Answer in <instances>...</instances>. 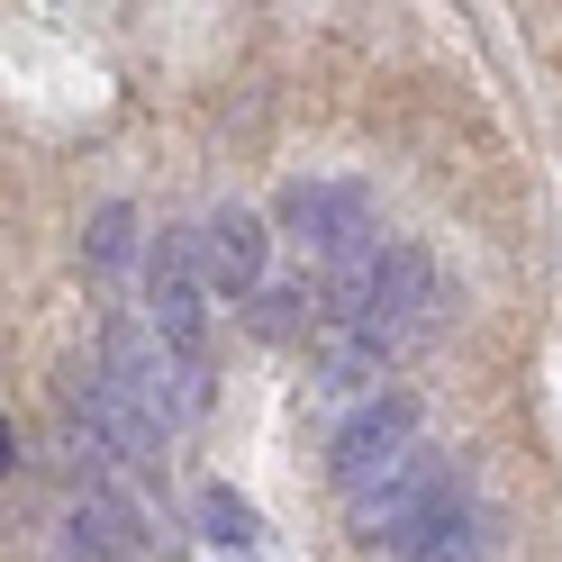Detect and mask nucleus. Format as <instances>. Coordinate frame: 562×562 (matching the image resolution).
Returning a JSON list of instances; mask_svg holds the SVG:
<instances>
[{
	"mask_svg": "<svg viewBox=\"0 0 562 562\" xmlns=\"http://www.w3.org/2000/svg\"><path fill=\"white\" fill-rule=\"evenodd\" d=\"M146 291H155V336L172 345L182 363H200V345H209V245L191 227H164L155 236V255H146Z\"/></svg>",
	"mask_w": 562,
	"mask_h": 562,
	"instance_id": "nucleus-1",
	"label": "nucleus"
},
{
	"mask_svg": "<svg viewBox=\"0 0 562 562\" xmlns=\"http://www.w3.org/2000/svg\"><path fill=\"white\" fill-rule=\"evenodd\" d=\"M445 490H453L445 453H436V445H408L391 472H372L363 490H345V508H355V536H363V544H400L408 526L445 499Z\"/></svg>",
	"mask_w": 562,
	"mask_h": 562,
	"instance_id": "nucleus-2",
	"label": "nucleus"
},
{
	"mask_svg": "<svg viewBox=\"0 0 562 562\" xmlns=\"http://www.w3.org/2000/svg\"><path fill=\"white\" fill-rule=\"evenodd\" d=\"M281 236L291 245H308L318 263H355V255H372V191L363 182H291L281 191Z\"/></svg>",
	"mask_w": 562,
	"mask_h": 562,
	"instance_id": "nucleus-3",
	"label": "nucleus"
},
{
	"mask_svg": "<svg viewBox=\"0 0 562 562\" xmlns=\"http://www.w3.org/2000/svg\"><path fill=\"white\" fill-rule=\"evenodd\" d=\"M100 372H110L119 391L155 417V427H182V417H191V363L172 355V345H164L155 327L119 318V327H110V355H100Z\"/></svg>",
	"mask_w": 562,
	"mask_h": 562,
	"instance_id": "nucleus-4",
	"label": "nucleus"
},
{
	"mask_svg": "<svg viewBox=\"0 0 562 562\" xmlns=\"http://www.w3.org/2000/svg\"><path fill=\"white\" fill-rule=\"evenodd\" d=\"M408 445H417V400H408V391H381V400H363V408L327 436V472H336L345 490H363L372 472H391Z\"/></svg>",
	"mask_w": 562,
	"mask_h": 562,
	"instance_id": "nucleus-5",
	"label": "nucleus"
},
{
	"mask_svg": "<svg viewBox=\"0 0 562 562\" xmlns=\"http://www.w3.org/2000/svg\"><path fill=\"white\" fill-rule=\"evenodd\" d=\"M74 417L91 427V453H119V463H146V453L164 445V427H155V417L136 408L127 391H119L110 372H91V381H74Z\"/></svg>",
	"mask_w": 562,
	"mask_h": 562,
	"instance_id": "nucleus-6",
	"label": "nucleus"
},
{
	"mask_svg": "<svg viewBox=\"0 0 562 562\" xmlns=\"http://www.w3.org/2000/svg\"><path fill=\"white\" fill-rule=\"evenodd\" d=\"M209 245V291H236V300H263V218L255 209H218L200 227Z\"/></svg>",
	"mask_w": 562,
	"mask_h": 562,
	"instance_id": "nucleus-7",
	"label": "nucleus"
},
{
	"mask_svg": "<svg viewBox=\"0 0 562 562\" xmlns=\"http://www.w3.org/2000/svg\"><path fill=\"white\" fill-rule=\"evenodd\" d=\"M74 553H100V562L136 553V508L127 499H82L74 508Z\"/></svg>",
	"mask_w": 562,
	"mask_h": 562,
	"instance_id": "nucleus-8",
	"label": "nucleus"
},
{
	"mask_svg": "<svg viewBox=\"0 0 562 562\" xmlns=\"http://www.w3.org/2000/svg\"><path fill=\"white\" fill-rule=\"evenodd\" d=\"M200 536L227 544V553H245V544L263 536V517H255V499H236V490H200Z\"/></svg>",
	"mask_w": 562,
	"mask_h": 562,
	"instance_id": "nucleus-9",
	"label": "nucleus"
},
{
	"mask_svg": "<svg viewBox=\"0 0 562 562\" xmlns=\"http://www.w3.org/2000/svg\"><path fill=\"white\" fill-rule=\"evenodd\" d=\"M127 245H136V209H127V200H110V209H100V218H91L82 255H91L100 272H119V263H127Z\"/></svg>",
	"mask_w": 562,
	"mask_h": 562,
	"instance_id": "nucleus-10",
	"label": "nucleus"
},
{
	"mask_svg": "<svg viewBox=\"0 0 562 562\" xmlns=\"http://www.w3.org/2000/svg\"><path fill=\"white\" fill-rule=\"evenodd\" d=\"M300 308H308V300H291V291H263V300H255V327H263V336H291V327H300Z\"/></svg>",
	"mask_w": 562,
	"mask_h": 562,
	"instance_id": "nucleus-11",
	"label": "nucleus"
}]
</instances>
